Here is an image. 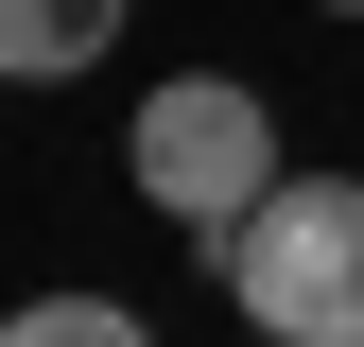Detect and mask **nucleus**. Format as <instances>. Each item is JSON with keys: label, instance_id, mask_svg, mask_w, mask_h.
<instances>
[{"label": "nucleus", "instance_id": "1", "mask_svg": "<svg viewBox=\"0 0 364 347\" xmlns=\"http://www.w3.org/2000/svg\"><path fill=\"white\" fill-rule=\"evenodd\" d=\"M208 260L278 347H364V174H278Z\"/></svg>", "mask_w": 364, "mask_h": 347}, {"label": "nucleus", "instance_id": "2", "mask_svg": "<svg viewBox=\"0 0 364 347\" xmlns=\"http://www.w3.org/2000/svg\"><path fill=\"white\" fill-rule=\"evenodd\" d=\"M122 174H139V208L156 226H243L260 191H278V105H260L243 70H173V87H139V122H122Z\"/></svg>", "mask_w": 364, "mask_h": 347}, {"label": "nucleus", "instance_id": "3", "mask_svg": "<svg viewBox=\"0 0 364 347\" xmlns=\"http://www.w3.org/2000/svg\"><path fill=\"white\" fill-rule=\"evenodd\" d=\"M122 18H139V0H0V87H70V70H105Z\"/></svg>", "mask_w": 364, "mask_h": 347}, {"label": "nucleus", "instance_id": "4", "mask_svg": "<svg viewBox=\"0 0 364 347\" xmlns=\"http://www.w3.org/2000/svg\"><path fill=\"white\" fill-rule=\"evenodd\" d=\"M18 347H139V295H35Z\"/></svg>", "mask_w": 364, "mask_h": 347}, {"label": "nucleus", "instance_id": "5", "mask_svg": "<svg viewBox=\"0 0 364 347\" xmlns=\"http://www.w3.org/2000/svg\"><path fill=\"white\" fill-rule=\"evenodd\" d=\"M312 18H364V0H312Z\"/></svg>", "mask_w": 364, "mask_h": 347}]
</instances>
